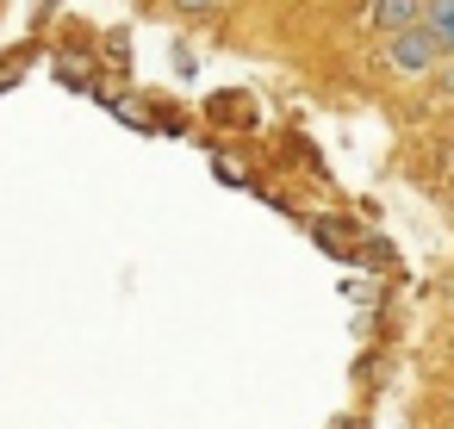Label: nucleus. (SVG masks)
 <instances>
[{
    "mask_svg": "<svg viewBox=\"0 0 454 429\" xmlns=\"http://www.w3.org/2000/svg\"><path fill=\"white\" fill-rule=\"evenodd\" d=\"M435 44H429V32L423 26H411V32H398V38H386V69H398V75H429L435 69Z\"/></svg>",
    "mask_w": 454,
    "mask_h": 429,
    "instance_id": "1",
    "label": "nucleus"
},
{
    "mask_svg": "<svg viewBox=\"0 0 454 429\" xmlns=\"http://www.w3.org/2000/svg\"><path fill=\"white\" fill-rule=\"evenodd\" d=\"M417 13H423V0H373V32L398 38V32L417 26Z\"/></svg>",
    "mask_w": 454,
    "mask_h": 429,
    "instance_id": "2",
    "label": "nucleus"
},
{
    "mask_svg": "<svg viewBox=\"0 0 454 429\" xmlns=\"http://www.w3.org/2000/svg\"><path fill=\"white\" fill-rule=\"evenodd\" d=\"M417 26L429 32V44H435V51H454V0H423Z\"/></svg>",
    "mask_w": 454,
    "mask_h": 429,
    "instance_id": "3",
    "label": "nucleus"
},
{
    "mask_svg": "<svg viewBox=\"0 0 454 429\" xmlns=\"http://www.w3.org/2000/svg\"><path fill=\"white\" fill-rule=\"evenodd\" d=\"M181 13H206V7H218V0H175Z\"/></svg>",
    "mask_w": 454,
    "mask_h": 429,
    "instance_id": "4",
    "label": "nucleus"
},
{
    "mask_svg": "<svg viewBox=\"0 0 454 429\" xmlns=\"http://www.w3.org/2000/svg\"><path fill=\"white\" fill-rule=\"evenodd\" d=\"M442 88H454V69H442Z\"/></svg>",
    "mask_w": 454,
    "mask_h": 429,
    "instance_id": "5",
    "label": "nucleus"
},
{
    "mask_svg": "<svg viewBox=\"0 0 454 429\" xmlns=\"http://www.w3.org/2000/svg\"><path fill=\"white\" fill-rule=\"evenodd\" d=\"M448 218H454V187H448Z\"/></svg>",
    "mask_w": 454,
    "mask_h": 429,
    "instance_id": "6",
    "label": "nucleus"
}]
</instances>
